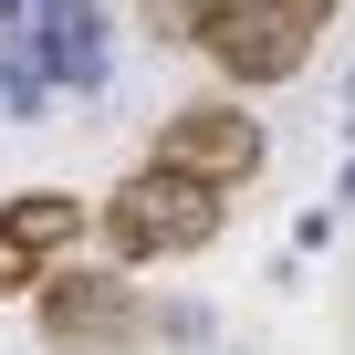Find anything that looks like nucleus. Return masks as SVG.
<instances>
[{"mask_svg": "<svg viewBox=\"0 0 355 355\" xmlns=\"http://www.w3.org/2000/svg\"><path fill=\"white\" fill-rule=\"evenodd\" d=\"M334 11H345V0H189V42L241 94H261V84H293L313 63V42H324Z\"/></svg>", "mask_w": 355, "mask_h": 355, "instance_id": "f257e3e1", "label": "nucleus"}, {"mask_svg": "<svg viewBox=\"0 0 355 355\" xmlns=\"http://www.w3.org/2000/svg\"><path fill=\"white\" fill-rule=\"evenodd\" d=\"M105 241L125 261H189V251L220 241V189H199V178H178V167H136L105 199Z\"/></svg>", "mask_w": 355, "mask_h": 355, "instance_id": "f03ea898", "label": "nucleus"}, {"mask_svg": "<svg viewBox=\"0 0 355 355\" xmlns=\"http://www.w3.org/2000/svg\"><path fill=\"white\" fill-rule=\"evenodd\" d=\"M0 42H11L42 84H73L94 94L115 42H105V0H0Z\"/></svg>", "mask_w": 355, "mask_h": 355, "instance_id": "7ed1b4c3", "label": "nucleus"}, {"mask_svg": "<svg viewBox=\"0 0 355 355\" xmlns=\"http://www.w3.org/2000/svg\"><path fill=\"white\" fill-rule=\"evenodd\" d=\"M32 293H42V345H63V355H125L157 334V313L115 272H42Z\"/></svg>", "mask_w": 355, "mask_h": 355, "instance_id": "20e7f679", "label": "nucleus"}, {"mask_svg": "<svg viewBox=\"0 0 355 355\" xmlns=\"http://www.w3.org/2000/svg\"><path fill=\"white\" fill-rule=\"evenodd\" d=\"M261 157H272V136H261V115H241V105H178L167 125H157V157L146 167H178V178H199V189H241V178H261Z\"/></svg>", "mask_w": 355, "mask_h": 355, "instance_id": "39448f33", "label": "nucleus"}, {"mask_svg": "<svg viewBox=\"0 0 355 355\" xmlns=\"http://www.w3.org/2000/svg\"><path fill=\"white\" fill-rule=\"evenodd\" d=\"M84 241V199L73 189H21V199H0V303L32 293L42 272H63Z\"/></svg>", "mask_w": 355, "mask_h": 355, "instance_id": "423d86ee", "label": "nucleus"}, {"mask_svg": "<svg viewBox=\"0 0 355 355\" xmlns=\"http://www.w3.org/2000/svg\"><path fill=\"white\" fill-rule=\"evenodd\" d=\"M42 94H53V84H42L11 42H0V115H21V125H32V115H42Z\"/></svg>", "mask_w": 355, "mask_h": 355, "instance_id": "0eeeda50", "label": "nucleus"}, {"mask_svg": "<svg viewBox=\"0 0 355 355\" xmlns=\"http://www.w3.org/2000/svg\"><path fill=\"white\" fill-rule=\"evenodd\" d=\"M345 115H355V73H345Z\"/></svg>", "mask_w": 355, "mask_h": 355, "instance_id": "6e6552de", "label": "nucleus"}]
</instances>
